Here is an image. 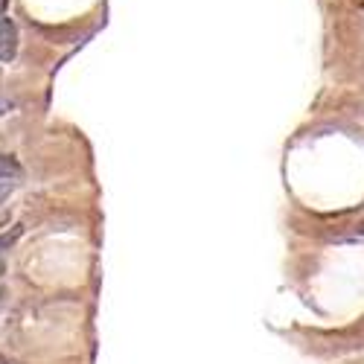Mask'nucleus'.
<instances>
[{"instance_id": "obj_1", "label": "nucleus", "mask_w": 364, "mask_h": 364, "mask_svg": "<svg viewBox=\"0 0 364 364\" xmlns=\"http://www.w3.org/2000/svg\"><path fill=\"white\" fill-rule=\"evenodd\" d=\"M18 53V27L9 18H0V61H12Z\"/></svg>"}, {"instance_id": "obj_2", "label": "nucleus", "mask_w": 364, "mask_h": 364, "mask_svg": "<svg viewBox=\"0 0 364 364\" xmlns=\"http://www.w3.org/2000/svg\"><path fill=\"white\" fill-rule=\"evenodd\" d=\"M21 163L12 158V154H0V181H12V178H21Z\"/></svg>"}, {"instance_id": "obj_3", "label": "nucleus", "mask_w": 364, "mask_h": 364, "mask_svg": "<svg viewBox=\"0 0 364 364\" xmlns=\"http://www.w3.org/2000/svg\"><path fill=\"white\" fill-rule=\"evenodd\" d=\"M21 233H23V228H21V225H15V228H12V233H3V236H0V251H3V248H9V245H15Z\"/></svg>"}, {"instance_id": "obj_4", "label": "nucleus", "mask_w": 364, "mask_h": 364, "mask_svg": "<svg viewBox=\"0 0 364 364\" xmlns=\"http://www.w3.org/2000/svg\"><path fill=\"white\" fill-rule=\"evenodd\" d=\"M9 192H12V184H9V181H0V204L9 199Z\"/></svg>"}, {"instance_id": "obj_5", "label": "nucleus", "mask_w": 364, "mask_h": 364, "mask_svg": "<svg viewBox=\"0 0 364 364\" xmlns=\"http://www.w3.org/2000/svg\"><path fill=\"white\" fill-rule=\"evenodd\" d=\"M6 9H9V0H0V18L6 15Z\"/></svg>"}, {"instance_id": "obj_6", "label": "nucleus", "mask_w": 364, "mask_h": 364, "mask_svg": "<svg viewBox=\"0 0 364 364\" xmlns=\"http://www.w3.org/2000/svg\"><path fill=\"white\" fill-rule=\"evenodd\" d=\"M9 108H12L9 102H6V99H0V114H3V111H9Z\"/></svg>"}, {"instance_id": "obj_7", "label": "nucleus", "mask_w": 364, "mask_h": 364, "mask_svg": "<svg viewBox=\"0 0 364 364\" xmlns=\"http://www.w3.org/2000/svg\"><path fill=\"white\" fill-rule=\"evenodd\" d=\"M6 274V265H3V259H0V277H3Z\"/></svg>"}, {"instance_id": "obj_8", "label": "nucleus", "mask_w": 364, "mask_h": 364, "mask_svg": "<svg viewBox=\"0 0 364 364\" xmlns=\"http://www.w3.org/2000/svg\"><path fill=\"white\" fill-rule=\"evenodd\" d=\"M0 364H9V358H6V356H0Z\"/></svg>"}, {"instance_id": "obj_9", "label": "nucleus", "mask_w": 364, "mask_h": 364, "mask_svg": "<svg viewBox=\"0 0 364 364\" xmlns=\"http://www.w3.org/2000/svg\"><path fill=\"white\" fill-rule=\"evenodd\" d=\"M3 222H9V219H6V216H0V225H3Z\"/></svg>"}, {"instance_id": "obj_10", "label": "nucleus", "mask_w": 364, "mask_h": 364, "mask_svg": "<svg viewBox=\"0 0 364 364\" xmlns=\"http://www.w3.org/2000/svg\"><path fill=\"white\" fill-rule=\"evenodd\" d=\"M0 303H3V289H0Z\"/></svg>"}, {"instance_id": "obj_11", "label": "nucleus", "mask_w": 364, "mask_h": 364, "mask_svg": "<svg viewBox=\"0 0 364 364\" xmlns=\"http://www.w3.org/2000/svg\"><path fill=\"white\" fill-rule=\"evenodd\" d=\"M361 9H364V0H361Z\"/></svg>"}, {"instance_id": "obj_12", "label": "nucleus", "mask_w": 364, "mask_h": 364, "mask_svg": "<svg viewBox=\"0 0 364 364\" xmlns=\"http://www.w3.org/2000/svg\"><path fill=\"white\" fill-rule=\"evenodd\" d=\"M361 230H364V228H361Z\"/></svg>"}]
</instances>
